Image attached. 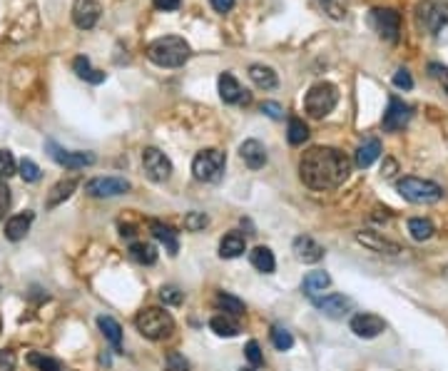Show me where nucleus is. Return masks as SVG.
Listing matches in <instances>:
<instances>
[{
    "instance_id": "obj_1",
    "label": "nucleus",
    "mask_w": 448,
    "mask_h": 371,
    "mask_svg": "<svg viewBox=\"0 0 448 371\" xmlns=\"http://www.w3.org/2000/svg\"><path fill=\"white\" fill-rule=\"evenodd\" d=\"M352 159L337 147H311L299 159V177L311 190H337L349 179Z\"/></svg>"
},
{
    "instance_id": "obj_2",
    "label": "nucleus",
    "mask_w": 448,
    "mask_h": 371,
    "mask_svg": "<svg viewBox=\"0 0 448 371\" xmlns=\"http://www.w3.org/2000/svg\"><path fill=\"white\" fill-rule=\"evenodd\" d=\"M189 55H192L189 42L177 35H165L147 45V57L159 68H182L189 60Z\"/></svg>"
},
{
    "instance_id": "obj_3",
    "label": "nucleus",
    "mask_w": 448,
    "mask_h": 371,
    "mask_svg": "<svg viewBox=\"0 0 448 371\" xmlns=\"http://www.w3.org/2000/svg\"><path fill=\"white\" fill-rule=\"evenodd\" d=\"M135 327L145 339L159 342V339H167L174 331V319L170 311L159 309V307H150V309H142L135 316Z\"/></svg>"
},
{
    "instance_id": "obj_4",
    "label": "nucleus",
    "mask_w": 448,
    "mask_h": 371,
    "mask_svg": "<svg viewBox=\"0 0 448 371\" xmlns=\"http://www.w3.org/2000/svg\"><path fill=\"white\" fill-rule=\"evenodd\" d=\"M399 194L404 200L414 202V205H436L443 197V187L431 182V179L421 177H404L399 179Z\"/></svg>"
},
{
    "instance_id": "obj_5",
    "label": "nucleus",
    "mask_w": 448,
    "mask_h": 371,
    "mask_svg": "<svg viewBox=\"0 0 448 371\" xmlns=\"http://www.w3.org/2000/svg\"><path fill=\"white\" fill-rule=\"evenodd\" d=\"M339 103V90L337 85L331 83H317L311 85L306 97H304V110L306 115L314 117V120H321V117L329 115Z\"/></svg>"
},
{
    "instance_id": "obj_6",
    "label": "nucleus",
    "mask_w": 448,
    "mask_h": 371,
    "mask_svg": "<svg viewBox=\"0 0 448 371\" xmlns=\"http://www.w3.org/2000/svg\"><path fill=\"white\" fill-rule=\"evenodd\" d=\"M224 165H227L224 152L209 147V150H202L194 155L192 175H194V179H200V182H217V179L224 175Z\"/></svg>"
},
{
    "instance_id": "obj_7",
    "label": "nucleus",
    "mask_w": 448,
    "mask_h": 371,
    "mask_svg": "<svg viewBox=\"0 0 448 371\" xmlns=\"http://www.w3.org/2000/svg\"><path fill=\"white\" fill-rule=\"evenodd\" d=\"M132 190V185L124 177H92L85 185V192L90 197H97V200H110V197H120V194H127Z\"/></svg>"
},
{
    "instance_id": "obj_8",
    "label": "nucleus",
    "mask_w": 448,
    "mask_h": 371,
    "mask_svg": "<svg viewBox=\"0 0 448 371\" xmlns=\"http://www.w3.org/2000/svg\"><path fill=\"white\" fill-rule=\"evenodd\" d=\"M416 13H419L421 28L428 30L431 35L441 33L448 25V5H443V3L426 0V3H421V5L416 8Z\"/></svg>"
},
{
    "instance_id": "obj_9",
    "label": "nucleus",
    "mask_w": 448,
    "mask_h": 371,
    "mask_svg": "<svg viewBox=\"0 0 448 371\" xmlns=\"http://www.w3.org/2000/svg\"><path fill=\"white\" fill-rule=\"evenodd\" d=\"M142 170H145V175L152 182H167V179L172 177V162L157 147H147L142 152Z\"/></svg>"
},
{
    "instance_id": "obj_10",
    "label": "nucleus",
    "mask_w": 448,
    "mask_h": 371,
    "mask_svg": "<svg viewBox=\"0 0 448 371\" xmlns=\"http://www.w3.org/2000/svg\"><path fill=\"white\" fill-rule=\"evenodd\" d=\"M371 25L384 40H388V42L399 40L401 15L396 13L393 8H376V10H371Z\"/></svg>"
},
{
    "instance_id": "obj_11",
    "label": "nucleus",
    "mask_w": 448,
    "mask_h": 371,
    "mask_svg": "<svg viewBox=\"0 0 448 371\" xmlns=\"http://www.w3.org/2000/svg\"><path fill=\"white\" fill-rule=\"evenodd\" d=\"M411 115H414V110H411L404 100L388 97V107H386V112H384V117H381V127L386 132H399L411 123Z\"/></svg>"
},
{
    "instance_id": "obj_12",
    "label": "nucleus",
    "mask_w": 448,
    "mask_h": 371,
    "mask_svg": "<svg viewBox=\"0 0 448 371\" xmlns=\"http://www.w3.org/2000/svg\"><path fill=\"white\" fill-rule=\"evenodd\" d=\"M48 150H50V157L55 159L57 165L68 167V170H83V167H90L97 162L95 152H70L57 147L55 142H48Z\"/></svg>"
},
{
    "instance_id": "obj_13",
    "label": "nucleus",
    "mask_w": 448,
    "mask_h": 371,
    "mask_svg": "<svg viewBox=\"0 0 448 371\" xmlns=\"http://www.w3.org/2000/svg\"><path fill=\"white\" fill-rule=\"evenodd\" d=\"M311 304H314L324 316H329V319H344V316L352 311V299L344 294L317 296V299H311Z\"/></svg>"
},
{
    "instance_id": "obj_14",
    "label": "nucleus",
    "mask_w": 448,
    "mask_h": 371,
    "mask_svg": "<svg viewBox=\"0 0 448 371\" xmlns=\"http://www.w3.org/2000/svg\"><path fill=\"white\" fill-rule=\"evenodd\" d=\"M100 3L97 0H75L73 3V23H75L80 30H90L95 28L97 21H100Z\"/></svg>"
},
{
    "instance_id": "obj_15",
    "label": "nucleus",
    "mask_w": 448,
    "mask_h": 371,
    "mask_svg": "<svg viewBox=\"0 0 448 371\" xmlns=\"http://www.w3.org/2000/svg\"><path fill=\"white\" fill-rule=\"evenodd\" d=\"M349 327L358 339H376L386 331V322L379 314H356Z\"/></svg>"
},
{
    "instance_id": "obj_16",
    "label": "nucleus",
    "mask_w": 448,
    "mask_h": 371,
    "mask_svg": "<svg viewBox=\"0 0 448 371\" xmlns=\"http://www.w3.org/2000/svg\"><path fill=\"white\" fill-rule=\"evenodd\" d=\"M220 97L227 105H249L252 95L247 90H241V85L237 83V77L232 73H222L220 75Z\"/></svg>"
},
{
    "instance_id": "obj_17",
    "label": "nucleus",
    "mask_w": 448,
    "mask_h": 371,
    "mask_svg": "<svg viewBox=\"0 0 448 371\" xmlns=\"http://www.w3.org/2000/svg\"><path fill=\"white\" fill-rule=\"evenodd\" d=\"M291 252H294V257H297L302 264H317V261L324 259V247H321L319 242L311 240V237H306V234H302V237L294 240Z\"/></svg>"
},
{
    "instance_id": "obj_18",
    "label": "nucleus",
    "mask_w": 448,
    "mask_h": 371,
    "mask_svg": "<svg viewBox=\"0 0 448 371\" xmlns=\"http://www.w3.org/2000/svg\"><path fill=\"white\" fill-rule=\"evenodd\" d=\"M356 242L364 244L366 249H371V252H379V255H401L404 252L401 244L386 240L381 232H356Z\"/></svg>"
},
{
    "instance_id": "obj_19",
    "label": "nucleus",
    "mask_w": 448,
    "mask_h": 371,
    "mask_svg": "<svg viewBox=\"0 0 448 371\" xmlns=\"http://www.w3.org/2000/svg\"><path fill=\"white\" fill-rule=\"evenodd\" d=\"M239 157L244 159L249 170H262L267 165V150L259 140H244L239 147Z\"/></svg>"
},
{
    "instance_id": "obj_20",
    "label": "nucleus",
    "mask_w": 448,
    "mask_h": 371,
    "mask_svg": "<svg viewBox=\"0 0 448 371\" xmlns=\"http://www.w3.org/2000/svg\"><path fill=\"white\" fill-rule=\"evenodd\" d=\"M77 185H80V179H77V177H65V179H60V182H55V185H53V190L48 192L45 209H55V207H60L65 200H70V197H73V192L77 190Z\"/></svg>"
},
{
    "instance_id": "obj_21",
    "label": "nucleus",
    "mask_w": 448,
    "mask_h": 371,
    "mask_svg": "<svg viewBox=\"0 0 448 371\" xmlns=\"http://www.w3.org/2000/svg\"><path fill=\"white\" fill-rule=\"evenodd\" d=\"M33 220H35V214L33 212H21V214H13L10 220L5 222V237L10 242H21V240H25V234L30 232V225H33Z\"/></svg>"
},
{
    "instance_id": "obj_22",
    "label": "nucleus",
    "mask_w": 448,
    "mask_h": 371,
    "mask_svg": "<svg viewBox=\"0 0 448 371\" xmlns=\"http://www.w3.org/2000/svg\"><path fill=\"white\" fill-rule=\"evenodd\" d=\"M150 232H152V237L157 242H162L165 244V249L170 252V255H177L179 252V240H177V232H174L170 225H165V222H159V220H150Z\"/></svg>"
},
{
    "instance_id": "obj_23",
    "label": "nucleus",
    "mask_w": 448,
    "mask_h": 371,
    "mask_svg": "<svg viewBox=\"0 0 448 371\" xmlns=\"http://www.w3.org/2000/svg\"><path fill=\"white\" fill-rule=\"evenodd\" d=\"M329 284H331V277L319 269V272H309V274L304 277L302 292L309 296V299H317L319 294H324V289H329Z\"/></svg>"
},
{
    "instance_id": "obj_24",
    "label": "nucleus",
    "mask_w": 448,
    "mask_h": 371,
    "mask_svg": "<svg viewBox=\"0 0 448 371\" xmlns=\"http://www.w3.org/2000/svg\"><path fill=\"white\" fill-rule=\"evenodd\" d=\"M244 249H247V242L241 237L239 232H229L222 237L220 242V257L222 259H237V257L244 255Z\"/></svg>"
},
{
    "instance_id": "obj_25",
    "label": "nucleus",
    "mask_w": 448,
    "mask_h": 371,
    "mask_svg": "<svg viewBox=\"0 0 448 371\" xmlns=\"http://www.w3.org/2000/svg\"><path fill=\"white\" fill-rule=\"evenodd\" d=\"M249 77H252V83L259 90H274L279 85V77H276L274 70L269 65H259V62L249 65Z\"/></svg>"
},
{
    "instance_id": "obj_26",
    "label": "nucleus",
    "mask_w": 448,
    "mask_h": 371,
    "mask_svg": "<svg viewBox=\"0 0 448 371\" xmlns=\"http://www.w3.org/2000/svg\"><path fill=\"white\" fill-rule=\"evenodd\" d=\"M379 155H381V142L376 138H371V140H366L364 144H358L354 162H356V167L366 170V167H371L373 162L379 159Z\"/></svg>"
},
{
    "instance_id": "obj_27",
    "label": "nucleus",
    "mask_w": 448,
    "mask_h": 371,
    "mask_svg": "<svg viewBox=\"0 0 448 371\" xmlns=\"http://www.w3.org/2000/svg\"><path fill=\"white\" fill-rule=\"evenodd\" d=\"M249 261H252V267H254L256 272H262V274H272L276 269V259L269 247H254L249 252Z\"/></svg>"
},
{
    "instance_id": "obj_28",
    "label": "nucleus",
    "mask_w": 448,
    "mask_h": 371,
    "mask_svg": "<svg viewBox=\"0 0 448 371\" xmlns=\"http://www.w3.org/2000/svg\"><path fill=\"white\" fill-rule=\"evenodd\" d=\"M97 329L103 331V337L115 346V351H120V344H122V327H120L112 316H105V314L97 316Z\"/></svg>"
},
{
    "instance_id": "obj_29",
    "label": "nucleus",
    "mask_w": 448,
    "mask_h": 371,
    "mask_svg": "<svg viewBox=\"0 0 448 371\" xmlns=\"http://www.w3.org/2000/svg\"><path fill=\"white\" fill-rule=\"evenodd\" d=\"M209 329L217 334V337H227V339H232V337H237L239 334V324L232 319V316H227V314H217V316H212L209 319Z\"/></svg>"
},
{
    "instance_id": "obj_30",
    "label": "nucleus",
    "mask_w": 448,
    "mask_h": 371,
    "mask_svg": "<svg viewBox=\"0 0 448 371\" xmlns=\"http://www.w3.org/2000/svg\"><path fill=\"white\" fill-rule=\"evenodd\" d=\"M73 70H75L77 77H83V80H88V83H92V85H100L105 80V73L92 70L90 57H85V55H77L75 60H73Z\"/></svg>"
},
{
    "instance_id": "obj_31",
    "label": "nucleus",
    "mask_w": 448,
    "mask_h": 371,
    "mask_svg": "<svg viewBox=\"0 0 448 371\" xmlns=\"http://www.w3.org/2000/svg\"><path fill=\"white\" fill-rule=\"evenodd\" d=\"M130 257L137 264H145V267H152L157 261V247L150 244V242H135L130 244Z\"/></svg>"
},
{
    "instance_id": "obj_32",
    "label": "nucleus",
    "mask_w": 448,
    "mask_h": 371,
    "mask_svg": "<svg viewBox=\"0 0 448 371\" xmlns=\"http://www.w3.org/2000/svg\"><path fill=\"white\" fill-rule=\"evenodd\" d=\"M214 304H217V309H220L222 314H227V316H241V314H244V302H241L239 296L227 294V292L217 294Z\"/></svg>"
},
{
    "instance_id": "obj_33",
    "label": "nucleus",
    "mask_w": 448,
    "mask_h": 371,
    "mask_svg": "<svg viewBox=\"0 0 448 371\" xmlns=\"http://www.w3.org/2000/svg\"><path fill=\"white\" fill-rule=\"evenodd\" d=\"M408 232L414 237L416 242H426L434 237L436 227L431 220H423V217H414V220H408Z\"/></svg>"
},
{
    "instance_id": "obj_34",
    "label": "nucleus",
    "mask_w": 448,
    "mask_h": 371,
    "mask_svg": "<svg viewBox=\"0 0 448 371\" xmlns=\"http://www.w3.org/2000/svg\"><path fill=\"white\" fill-rule=\"evenodd\" d=\"M287 140H289V144H294V147H299V144L306 142V140H309V127H306V123L299 120V117H289Z\"/></svg>"
},
{
    "instance_id": "obj_35",
    "label": "nucleus",
    "mask_w": 448,
    "mask_h": 371,
    "mask_svg": "<svg viewBox=\"0 0 448 371\" xmlns=\"http://www.w3.org/2000/svg\"><path fill=\"white\" fill-rule=\"evenodd\" d=\"M28 364L35 366L38 371H62L60 361L53 357H45V354H40V351H30L28 354Z\"/></svg>"
},
{
    "instance_id": "obj_36",
    "label": "nucleus",
    "mask_w": 448,
    "mask_h": 371,
    "mask_svg": "<svg viewBox=\"0 0 448 371\" xmlns=\"http://www.w3.org/2000/svg\"><path fill=\"white\" fill-rule=\"evenodd\" d=\"M272 344H274V349L279 351H289L294 346V337H291V331H287L284 327H274L272 329Z\"/></svg>"
},
{
    "instance_id": "obj_37",
    "label": "nucleus",
    "mask_w": 448,
    "mask_h": 371,
    "mask_svg": "<svg viewBox=\"0 0 448 371\" xmlns=\"http://www.w3.org/2000/svg\"><path fill=\"white\" fill-rule=\"evenodd\" d=\"M182 299H185V294L174 284H165V287L159 289V302L165 304V307H177V304H182Z\"/></svg>"
},
{
    "instance_id": "obj_38",
    "label": "nucleus",
    "mask_w": 448,
    "mask_h": 371,
    "mask_svg": "<svg viewBox=\"0 0 448 371\" xmlns=\"http://www.w3.org/2000/svg\"><path fill=\"white\" fill-rule=\"evenodd\" d=\"M18 172V162H15L13 152L10 150H0V179L13 177Z\"/></svg>"
},
{
    "instance_id": "obj_39",
    "label": "nucleus",
    "mask_w": 448,
    "mask_h": 371,
    "mask_svg": "<svg viewBox=\"0 0 448 371\" xmlns=\"http://www.w3.org/2000/svg\"><path fill=\"white\" fill-rule=\"evenodd\" d=\"M209 225V217L205 212H189L185 217V227L189 229V232H205Z\"/></svg>"
},
{
    "instance_id": "obj_40",
    "label": "nucleus",
    "mask_w": 448,
    "mask_h": 371,
    "mask_svg": "<svg viewBox=\"0 0 448 371\" xmlns=\"http://www.w3.org/2000/svg\"><path fill=\"white\" fill-rule=\"evenodd\" d=\"M165 371H189V361L185 359V354L170 351L165 357Z\"/></svg>"
},
{
    "instance_id": "obj_41",
    "label": "nucleus",
    "mask_w": 448,
    "mask_h": 371,
    "mask_svg": "<svg viewBox=\"0 0 448 371\" xmlns=\"http://www.w3.org/2000/svg\"><path fill=\"white\" fill-rule=\"evenodd\" d=\"M428 75L434 77L436 83L448 92V65H441V62H428Z\"/></svg>"
},
{
    "instance_id": "obj_42",
    "label": "nucleus",
    "mask_w": 448,
    "mask_h": 371,
    "mask_svg": "<svg viewBox=\"0 0 448 371\" xmlns=\"http://www.w3.org/2000/svg\"><path fill=\"white\" fill-rule=\"evenodd\" d=\"M18 170H21V177L25 179V182H38L40 179V167L35 165L33 159H21V165H18Z\"/></svg>"
},
{
    "instance_id": "obj_43",
    "label": "nucleus",
    "mask_w": 448,
    "mask_h": 371,
    "mask_svg": "<svg viewBox=\"0 0 448 371\" xmlns=\"http://www.w3.org/2000/svg\"><path fill=\"white\" fill-rule=\"evenodd\" d=\"M393 85L399 90H411L414 88V77H411V73H408L406 68H399L396 70V75H393Z\"/></svg>"
},
{
    "instance_id": "obj_44",
    "label": "nucleus",
    "mask_w": 448,
    "mask_h": 371,
    "mask_svg": "<svg viewBox=\"0 0 448 371\" xmlns=\"http://www.w3.org/2000/svg\"><path fill=\"white\" fill-rule=\"evenodd\" d=\"M244 354H247L249 364H252V366H262L264 364L262 349H259V344H256V342H249L247 349H244Z\"/></svg>"
},
{
    "instance_id": "obj_45",
    "label": "nucleus",
    "mask_w": 448,
    "mask_h": 371,
    "mask_svg": "<svg viewBox=\"0 0 448 371\" xmlns=\"http://www.w3.org/2000/svg\"><path fill=\"white\" fill-rule=\"evenodd\" d=\"M15 366H18V357H15V351L0 349V371H15Z\"/></svg>"
},
{
    "instance_id": "obj_46",
    "label": "nucleus",
    "mask_w": 448,
    "mask_h": 371,
    "mask_svg": "<svg viewBox=\"0 0 448 371\" xmlns=\"http://www.w3.org/2000/svg\"><path fill=\"white\" fill-rule=\"evenodd\" d=\"M8 207H10V187L0 179V220L5 217V212H8Z\"/></svg>"
},
{
    "instance_id": "obj_47",
    "label": "nucleus",
    "mask_w": 448,
    "mask_h": 371,
    "mask_svg": "<svg viewBox=\"0 0 448 371\" xmlns=\"http://www.w3.org/2000/svg\"><path fill=\"white\" fill-rule=\"evenodd\" d=\"M262 112L267 117H272V120H282L284 117V110L279 103H262Z\"/></svg>"
},
{
    "instance_id": "obj_48",
    "label": "nucleus",
    "mask_w": 448,
    "mask_h": 371,
    "mask_svg": "<svg viewBox=\"0 0 448 371\" xmlns=\"http://www.w3.org/2000/svg\"><path fill=\"white\" fill-rule=\"evenodd\" d=\"M152 3H155L157 10H165V13H172V10H177L182 5V0H152Z\"/></svg>"
},
{
    "instance_id": "obj_49",
    "label": "nucleus",
    "mask_w": 448,
    "mask_h": 371,
    "mask_svg": "<svg viewBox=\"0 0 448 371\" xmlns=\"http://www.w3.org/2000/svg\"><path fill=\"white\" fill-rule=\"evenodd\" d=\"M217 13H229L235 8V0H209Z\"/></svg>"
},
{
    "instance_id": "obj_50",
    "label": "nucleus",
    "mask_w": 448,
    "mask_h": 371,
    "mask_svg": "<svg viewBox=\"0 0 448 371\" xmlns=\"http://www.w3.org/2000/svg\"><path fill=\"white\" fill-rule=\"evenodd\" d=\"M393 170H396V162H393V159H388V162H386V167H384V170H381V175H386V177H391V175H393Z\"/></svg>"
},
{
    "instance_id": "obj_51",
    "label": "nucleus",
    "mask_w": 448,
    "mask_h": 371,
    "mask_svg": "<svg viewBox=\"0 0 448 371\" xmlns=\"http://www.w3.org/2000/svg\"><path fill=\"white\" fill-rule=\"evenodd\" d=\"M443 277H446V279H448V264H446V267H443Z\"/></svg>"
},
{
    "instance_id": "obj_52",
    "label": "nucleus",
    "mask_w": 448,
    "mask_h": 371,
    "mask_svg": "<svg viewBox=\"0 0 448 371\" xmlns=\"http://www.w3.org/2000/svg\"><path fill=\"white\" fill-rule=\"evenodd\" d=\"M241 371H254V369H241Z\"/></svg>"
}]
</instances>
